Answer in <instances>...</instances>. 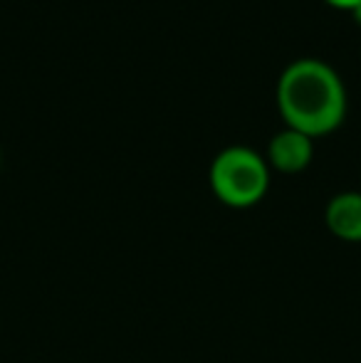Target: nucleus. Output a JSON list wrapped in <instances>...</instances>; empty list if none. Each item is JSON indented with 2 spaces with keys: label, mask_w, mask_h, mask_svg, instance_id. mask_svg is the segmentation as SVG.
<instances>
[{
  "label": "nucleus",
  "mask_w": 361,
  "mask_h": 363,
  "mask_svg": "<svg viewBox=\"0 0 361 363\" xmlns=\"http://www.w3.org/2000/svg\"><path fill=\"white\" fill-rule=\"evenodd\" d=\"M277 104L287 126L309 136L327 134L347 114V86L337 69L319 57H297L277 79Z\"/></svg>",
  "instance_id": "f257e3e1"
},
{
  "label": "nucleus",
  "mask_w": 361,
  "mask_h": 363,
  "mask_svg": "<svg viewBox=\"0 0 361 363\" xmlns=\"http://www.w3.org/2000/svg\"><path fill=\"white\" fill-rule=\"evenodd\" d=\"M270 186L267 161L250 146H226L211 163V188L231 208H250L262 201Z\"/></svg>",
  "instance_id": "f03ea898"
},
{
  "label": "nucleus",
  "mask_w": 361,
  "mask_h": 363,
  "mask_svg": "<svg viewBox=\"0 0 361 363\" xmlns=\"http://www.w3.org/2000/svg\"><path fill=\"white\" fill-rule=\"evenodd\" d=\"M312 136L294 129V126H284L282 131H277L270 139V146H267L270 163L284 173H297L307 168V163L312 161Z\"/></svg>",
  "instance_id": "7ed1b4c3"
},
{
  "label": "nucleus",
  "mask_w": 361,
  "mask_h": 363,
  "mask_svg": "<svg viewBox=\"0 0 361 363\" xmlns=\"http://www.w3.org/2000/svg\"><path fill=\"white\" fill-rule=\"evenodd\" d=\"M327 228L347 242H361V193L344 191L327 203Z\"/></svg>",
  "instance_id": "20e7f679"
},
{
  "label": "nucleus",
  "mask_w": 361,
  "mask_h": 363,
  "mask_svg": "<svg viewBox=\"0 0 361 363\" xmlns=\"http://www.w3.org/2000/svg\"><path fill=\"white\" fill-rule=\"evenodd\" d=\"M329 3H332V5H339V8H349V10H352L354 5L361 3V0H329Z\"/></svg>",
  "instance_id": "39448f33"
},
{
  "label": "nucleus",
  "mask_w": 361,
  "mask_h": 363,
  "mask_svg": "<svg viewBox=\"0 0 361 363\" xmlns=\"http://www.w3.org/2000/svg\"><path fill=\"white\" fill-rule=\"evenodd\" d=\"M352 13H354V20H357V23H361V3H357L352 8Z\"/></svg>",
  "instance_id": "423d86ee"
}]
</instances>
